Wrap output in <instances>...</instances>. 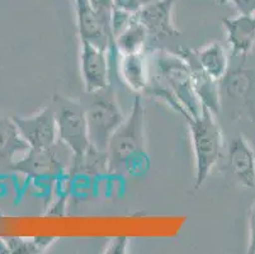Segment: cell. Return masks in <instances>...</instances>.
Returning a JSON list of instances; mask_svg holds the SVG:
<instances>
[{"label": "cell", "instance_id": "6da1fadb", "mask_svg": "<svg viewBox=\"0 0 255 254\" xmlns=\"http://www.w3.org/2000/svg\"><path fill=\"white\" fill-rule=\"evenodd\" d=\"M146 109L136 94L129 115L112 135L107 148L108 172L129 177L142 176L150 167L145 145Z\"/></svg>", "mask_w": 255, "mask_h": 254}, {"label": "cell", "instance_id": "7a4b0ae2", "mask_svg": "<svg viewBox=\"0 0 255 254\" xmlns=\"http://www.w3.org/2000/svg\"><path fill=\"white\" fill-rule=\"evenodd\" d=\"M188 126L191 131L193 144L194 158H196V177L194 188L199 190L207 181L213 167L217 164L222 151V132L215 115L202 106L199 116L188 118Z\"/></svg>", "mask_w": 255, "mask_h": 254}, {"label": "cell", "instance_id": "3957f363", "mask_svg": "<svg viewBox=\"0 0 255 254\" xmlns=\"http://www.w3.org/2000/svg\"><path fill=\"white\" fill-rule=\"evenodd\" d=\"M159 76L161 83L175 94L178 101L185 111V120L199 116L202 111V103L194 89L192 69L187 60L179 53L160 52L156 59Z\"/></svg>", "mask_w": 255, "mask_h": 254}, {"label": "cell", "instance_id": "277c9868", "mask_svg": "<svg viewBox=\"0 0 255 254\" xmlns=\"http://www.w3.org/2000/svg\"><path fill=\"white\" fill-rule=\"evenodd\" d=\"M56 118L59 140L73 153V158H80L90 148L85 107L78 101L64 95H55L51 103Z\"/></svg>", "mask_w": 255, "mask_h": 254}, {"label": "cell", "instance_id": "5b68a950", "mask_svg": "<svg viewBox=\"0 0 255 254\" xmlns=\"http://www.w3.org/2000/svg\"><path fill=\"white\" fill-rule=\"evenodd\" d=\"M85 116L90 145L107 153L111 137L126 118L112 97L111 87L104 90L103 97H96L85 107Z\"/></svg>", "mask_w": 255, "mask_h": 254}, {"label": "cell", "instance_id": "8992f818", "mask_svg": "<svg viewBox=\"0 0 255 254\" xmlns=\"http://www.w3.org/2000/svg\"><path fill=\"white\" fill-rule=\"evenodd\" d=\"M13 120L29 149H50L56 145L59 134L55 112L51 106L29 117L13 116Z\"/></svg>", "mask_w": 255, "mask_h": 254}, {"label": "cell", "instance_id": "52a82bcc", "mask_svg": "<svg viewBox=\"0 0 255 254\" xmlns=\"http://www.w3.org/2000/svg\"><path fill=\"white\" fill-rule=\"evenodd\" d=\"M80 66L85 92L88 94L102 92L111 87V69L108 51L80 41Z\"/></svg>", "mask_w": 255, "mask_h": 254}, {"label": "cell", "instance_id": "ba28073f", "mask_svg": "<svg viewBox=\"0 0 255 254\" xmlns=\"http://www.w3.org/2000/svg\"><path fill=\"white\" fill-rule=\"evenodd\" d=\"M178 0H155L135 14L143 25L147 36L154 39H165L180 36L173 20V9Z\"/></svg>", "mask_w": 255, "mask_h": 254}, {"label": "cell", "instance_id": "9c48e42d", "mask_svg": "<svg viewBox=\"0 0 255 254\" xmlns=\"http://www.w3.org/2000/svg\"><path fill=\"white\" fill-rule=\"evenodd\" d=\"M76 23L80 41H87L107 50H115L113 36L110 27L106 24L98 13L94 10L89 0H75Z\"/></svg>", "mask_w": 255, "mask_h": 254}, {"label": "cell", "instance_id": "30bf717a", "mask_svg": "<svg viewBox=\"0 0 255 254\" xmlns=\"http://www.w3.org/2000/svg\"><path fill=\"white\" fill-rule=\"evenodd\" d=\"M10 168L32 178H60L64 174L65 163L53 146L50 149H28L22 159L10 163Z\"/></svg>", "mask_w": 255, "mask_h": 254}, {"label": "cell", "instance_id": "8fae6325", "mask_svg": "<svg viewBox=\"0 0 255 254\" xmlns=\"http://www.w3.org/2000/svg\"><path fill=\"white\" fill-rule=\"evenodd\" d=\"M178 53L191 66L197 67L215 80L221 81L229 71V57L224 46L217 41L198 50L182 48Z\"/></svg>", "mask_w": 255, "mask_h": 254}, {"label": "cell", "instance_id": "7c38bea8", "mask_svg": "<svg viewBox=\"0 0 255 254\" xmlns=\"http://www.w3.org/2000/svg\"><path fill=\"white\" fill-rule=\"evenodd\" d=\"M227 164L243 187H255V151L244 136L231 140L227 150Z\"/></svg>", "mask_w": 255, "mask_h": 254}, {"label": "cell", "instance_id": "4fadbf2b", "mask_svg": "<svg viewBox=\"0 0 255 254\" xmlns=\"http://www.w3.org/2000/svg\"><path fill=\"white\" fill-rule=\"evenodd\" d=\"M222 24L233 55L247 57L255 46V14H239L233 18H224Z\"/></svg>", "mask_w": 255, "mask_h": 254}, {"label": "cell", "instance_id": "5bb4252c", "mask_svg": "<svg viewBox=\"0 0 255 254\" xmlns=\"http://www.w3.org/2000/svg\"><path fill=\"white\" fill-rule=\"evenodd\" d=\"M118 69L124 83L136 94L145 93L149 88L150 67L146 51L120 55Z\"/></svg>", "mask_w": 255, "mask_h": 254}, {"label": "cell", "instance_id": "9a60e30c", "mask_svg": "<svg viewBox=\"0 0 255 254\" xmlns=\"http://www.w3.org/2000/svg\"><path fill=\"white\" fill-rule=\"evenodd\" d=\"M28 149L13 117L0 116V162L11 163L15 155L25 154Z\"/></svg>", "mask_w": 255, "mask_h": 254}, {"label": "cell", "instance_id": "2e32d148", "mask_svg": "<svg viewBox=\"0 0 255 254\" xmlns=\"http://www.w3.org/2000/svg\"><path fill=\"white\" fill-rule=\"evenodd\" d=\"M221 92L231 99H245L255 88V74L249 69L229 70L221 81Z\"/></svg>", "mask_w": 255, "mask_h": 254}, {"label": "cell", "instance_id": "e0dca14e", "mask_svg": "<svg viewBox=\"0 0 255 254\" xmlns=\"http://www.w3.org/2000/svg\"><path fill=\"white\" fill-rule=\"evenodd\" d=\"M147 38H149L147 32L135 17L133 22L126 29H124L113 38V47L117 51L118 55L140 52V51H145Z\"/></svg>", "mask_w": 255, "mask_h": 254}, {"label": "cell", "instance_id": "ac0fdd59", "mask_svg": "<svg viewBox=\"0 0 255 254\" xmlns=\"http://www.w3.org/2000/svg\"><path fill=\"white\" fill-rule=\"evenodd\" d=\"M152 1H155V0H113V4H115L116 9L136 14Z\"/></svg>", "mask_w": 255, "mask_h": 254}, {"label": "cell", "instance_id": "d6986e66", "mask_svg": "<svg viewBox=\"0 0 255 254\" xmlns=\"http://www.w3.org/2000/svg\"><path fill=\"white\" fill-rule=\"evenodd\" d=\"M129 241L127 237L112 238L106 246L104 253L107 254H126L128 249Z\"/></svg>", "mask_w": 255, "mask_h": 254}, {"label": "cell", "instance_id": "ffe728a7", "mask_svg": "<svg viewBox=\"0 0 255 254\" xmlns=\"http://www.w3.org/2000/svg\"><path fill=\"white\" fill-rule=\"evenodd\" d=\"M247 252L249 254H255V202L249 213V242Z\"/></svg>", "mask_w": 255, "mask_h": 254}, {"label": "cell", "instance_id": "44dd1931", "mask_svg": "<svg viewBox=\"0 0 255 254\" xmlns=\"http://www.w3.org/2000/svg\"><path fill=\"white\" fill-rule=\"evenodd\" d=\"M239 14H255V0H231Z\"/></svg>", "mask_w": 255, "mask_h": 254}, {"label": "cell", "instance_id": "7402d4cb", "mask_svg": "<svg viewBox=\"0 0 255 254\" xmlns=\"http://www.w3.org/2000/svg\"><path fill=\"white\" fill-rule=\"evenodd\" d=\"M219 5H224V4L229 3V1H231V0H215Z\"/></svg>", "mask_w": 255, "mask_h": 254}, {"label": "cell", "instance_id": "603a6c76", "mask_svg": "<svg viewBox=\"0 0 255 254\" xmlns=\"http://www.w3.org/2000/svg\"><path fill=\"white\" fill-rule=\"evenodd\" d=\"M74 1H75V0H74Z\"/></svg>", "mask_w": 255, "mask_h": 254}]
</instances>
